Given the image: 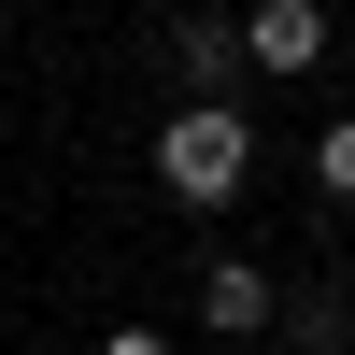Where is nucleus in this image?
<instances>
[{
    "instance_id": "f257e3e1",
    "label": "nucleus",
    "mask_w": 355,
    "mask_h": 355,
    "mask_svg": "<svg viewBox=\"0 0 355 355\" xmlns=\"http://www.w3.org/2000/svg\"><path fill=\"white\" fill-rule=\"evenodd\" d=\"M242 171H256V114H242V100H185V114L157 128V185L185 199V214H227Z\"/></svg>"
},
{
    "instance_id": "f03ea898",
    "label": "nucleus",
    "mask_w": 355,
    "mask_h": 355,
    "mask_svg": "<svg viewBox=\"0 0 355 355\" xmlns=\"http://www.w3.org/2000/svg\"><path fill=\"white\" fill-rule=\"evenodd\" d=\"M270 313H284V284L256 270V256H214V270H199V327L214 341H270Z\"/></svg>"
},
{
    "instance_id": "7ed1b4c3",
    "label": "nucleus",
    "mask_w": 355,
    "mask_h": 355,
    "mask_svg": "<svg viewBox=\"0 0 355 355\" xmlns=\"http://www.w3.org/2000/svg\"><path fill=\"white\" fill-rule=\"evenodd\" d=\"M327 57V0H256L242 15V71H313Z\"/></svg>"
},
{
    "instance_id": "20e7f679",
    "label": "nucleus",
    "mask_w": 355,
    "mask_h": 355,
    "mask_svg": "<svg viewBox=\"0 0 355 355\" xmlns=\"http://www.w3.org/2000/svg\"><path fill=\"white\" fill-rule=\"evenodd\" d=\"M171 71H185V100H227L242 85V15H185L171 28Z\"/></svg>"
},
{
    "instance_id": "39448f33",
    "label": "nucleus",
    "mask_w": 355,
    "mask_h": 355,
    "mask_svg": "<svg viewBox=\"0 0 355 355\" xmlns=\"http://www.w3.org/2000/svg\"><path fill=\"white\" fill-rule=\"evenodd\" d=\"M270 341H299V355H341V341H355V299H341V284H313V299H284V313H270Z\"/></svg>"
},
{
    "instance_id": "423d86ee",
    "label": "nucleus",
    "mask_w": 355,
    "mask_h": 355,
    "mask_svg": "<svg viewBox=\"0 0 355 355\" xmlns=\"http://www.w3.org/2000/svg\"><path fill=\"white\" fill-rule=\"evenodd\" d=\"M313 171H327V199H355V114H341L327 142H313Z\"/></svg>"
},
{
    "instance_id": "0eeeda50",
    "label": "nucleus",
    "mask_w": 355,
    "mask_h": 355,
    "mask_svg": "<svg viewBox=\"0 0 355 355\" xmlns=\"http://www.w3.org/2000/svg\"><path fill=\"white\" fill-rule=\"evenodd\" d=\"M100 355H171V327H114V341H100Z\"/></svg>"
}]
</instances>
